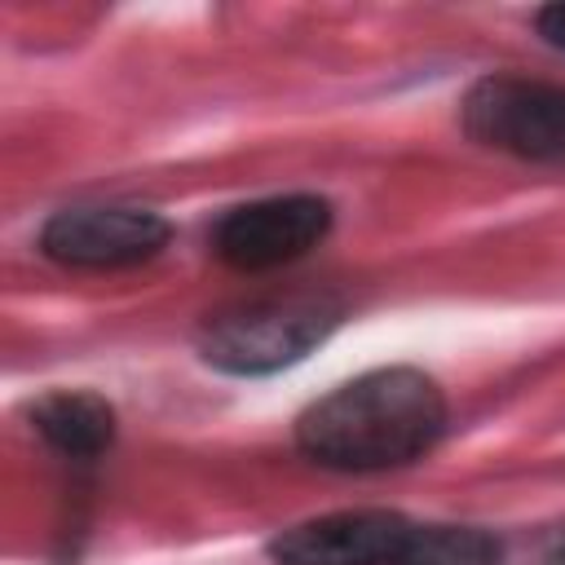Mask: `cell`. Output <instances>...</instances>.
I'll use <instances>...</instances> for the list:
<instances>
[{
	"mask_svg": "<svg viewBox=\"0 0 565 565\" xmlns=\"http://www.w3.org/2000/svg\"><path fill=\"white\" fill-rule=\"evenodd\" d=\"M446 428V397L415 366H380L313 402L296 419V446L340 472H380L419 459Z\"/></svg>",
	"mask_w": 565,
	"mask_h": 565,
	"instance_id": "cell-1",
	"label": "cell"
},
{
	"mask_svg": "<svg viewBox=\"0 0 565 565\" xmlns=\"http://www.w3.org/2000/svg\"><path fill=\"white\" fill-rule=\"evenodd\" d=\"M340 322V305L331 296L296 291L234 305L203 322L199 349L212 366L230 375H269L300 362L327 331Z\"/></svg>",
	"mask_w": 565,
	"mask_h": 565,
	"instance_id": "cell-2",
	"label": "cell"
},
{
	"mask_svg": "<svg viewBox=\"0 0 565 565\" xmlns=\"http://www.w3.org/2000/svg\"><path fill=\"white\" fill-rule=\"evenodd\" d=\"M463 128L490 150L565 163V84L490 75L463 97Z\"/></svg>",
	"mask_w": 565,
	"mask_h": 565,
	"instance_id": "cell-3",
	"label": "cell"
},
{
	"mask_svg": "<svg viewBox=\"0 0 565 565\" xmlns=\"http://www.w3.org/2000/svg\"><path fill=\"white\" fill-rule=\"evenodd\" d=\"M327 230H331L327 199L274 194V199H256V203L225 212L212 230V252L243 274H265V269L300 260L309 247L322 243Z\"/></svg>",
	"mask_w": 565,
	"mask_h": 565,
	"instance_id": "cell-4",
	"label": "cell"
},
{
	"mask_svg": "<svg viewBox=\"0 0 565 565\" xmlns=\"http://www.w3.org/2000/svg\"><path fill=\"white\" fill-rule=\"evenodd\" d=\"M163 243L168 221L146 207H62L40 230V252L71 269H128Z\"/></svg>",
	"mask_w": 565,
	"mask_h": 565,
	"instance_id": "cell-5",
	"label": "cell"
},
{
	"mask_svg": "<svg viewBox=\"0 0 565 565\" xmlns=\"http://www.w3.org/2000/svg\"><path fill=\"white\" fill-rule=\"evenodd\" d=\"M411 521L384 508L327 512L282 530L269 547L278 565H397Z\"/></svg>",
	"mask_w": 565,
	"mask_h": 565,
	"instance_id": "cell-6",
	"label": "cell"
},
{
	"mask_svg": "<svg viewBox=\"0 0 565 565\" xmlns=\"http://www.w3.org/2000/svg\"><path fill=\"white\" fill-rule=\"evenodd\" d=\"M40 437L71 455V459H97L115 441V411L97 393H49L31 411Z\"/></svg>",
	"mask_w": 565,
	"mask_h": 565,
	"instance_id": "cell-7",
	"label": "cell"
},
{
	"mask_svg": "<svg viewBox=\"0 0 565 565\" xmlns=\"http://www.w3.org/2000/svg\"><path fill=\"white\" fill-rule=\"evenodd\" d=\"M397 565H499V543L472 525H411Z\"/></svg>",
	"mask_w": 565,
	"mask_h": 565,
	"instance_id": "cell-8",
	"label": "cell"
},
{
	"mask_svg": "<svg viewBox=\"0 0 565 565\" xmlns=\"http://www.w3.org/2000/svg\"><path fill=\"white\" fill-rule=\"evenodd\" d=\"M539 35H543L552 49L565 53V4H547V9L539 13Z\"/></svg>",
	"mask_w": 565,
	"mask_h": 565,
	"instance_id": "cell-9",
	"label": "cell"
},
{
	"mask_svg": "<svg viewBox=\"0 0 565 565\" xmlns=\"http://www.w3.org/2000/svg\"><path fill=\"white\" fill-rule=\"evenodd\" d=\"M539 565H565V525H556L543 547H539Z\"/></svg>",
	"mask_w": 565,
	"mask_h": 565,
	"instance_id": "cell-10",
	"label": "cell"
}]
</instances>
